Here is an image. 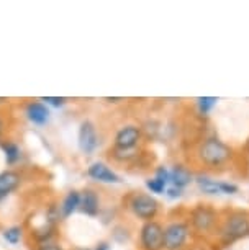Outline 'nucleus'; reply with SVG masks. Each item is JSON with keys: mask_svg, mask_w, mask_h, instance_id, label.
<instances>
[{"mask_svg": "<svg viewBox=\"0 0 249 250\" xmlns=\"http://www.w3.org/2000/svg\"><path fill=\"white\" fill-rule=\"evenodd\" d=\"M222 213L208 203H199L189 209L187 221L194 232V237H211L217 234Z\"/></svg>", "mask_w": 249, "mask_h": 250, "instance_id": "nucleus-3", "label": "nucleus"}, {"mask_svg": "<svg viewBox=\"0 0 249 250\" xmlns=\"http://www.w3.org/2000/svg\"><path fill=\"white\" fill-rule=\"evenodd\" d=\"M166 195L171 198V200H177V198H181L182 195H184V190H181V188H176V187H167L166 190Z\"/></svg>", "mask_w": 249, "mask_h": 250, "instance_id": "nucleus-23", "label": "nucleus"}, {"mask_svg": "<svg viewBox=\"0 0 249 250\" xmlns=\"http://www.w3.org/2000/svg\"><path fill=\"white\" fill-rule=\"evenodd\" d=\"M79 209L87 216H97L100 211V198L93 190H86L81 193V206Z\"/></svg>", "mask_w": 249, "mask_h": 250, "instance_id": "nucleus-12", "label": "nucleus"}, {"mask_svg": "<svg viewBox=\"0 0 249 250\" xmlns=\"http://www.w3.org/2000/svg\"><path fill=\"white\" fill-rule=\"evenodd\" d=\"M146 188L151 193H156V195H164L167 190V185L161 180H158L156 177L149 178V180H146Z\"/></svg>", "mask_w": 249, "mask_h": 250, "instance_id": "nucleus-19", "label": "nucleus"}, {"mask_svg": "<svg viewBox=\"0 0 249 250\" xmlns=\"http://www.w3.org/2000/svg\"><path fill=\"white\" fill-rule=\"evenodd\" d=\"M154 177L158 178V180L164 182L166 185H171V170H167L164 165H159L156 168V172H154Z\"/></svg>", "mask_w": 249, "mask_h": 250, "instance_id": "nucleus-20", "label": "nucleus"}, {"mask_svg": "<svg viewBox=\"0 0 249 250\" xmlns=\"http://www.w3.org/2000/svg\"><path fill=\"white\" fill-rule=\"evenodd\" d=\"M79 206H81V193L76 191V190L69 191L59 206L61 218H64V219L69 218L70 214L76 213V211L79 209Z\"/></svg>", "mask_w": 249, "mask_h": 250, "instance_id": "nucleus-15", "label": "nucleus"}, {"mask_svg": "<svg viewBox=\"0 0 249 250\" xmlns=\"http://www.w3.org/2000/svg\"><path fill=\"white\" fill-rule=\"evenodd\" d=\"M2 149H3V152H5V160H7L8 165H13V164H17L18 160H20L22 150L15 143H10V141L2 143Z\"/></svg>", "mask_w": 249, "mask_h": 250, "instance_id": "nucleus-16", "label": "nucleus"}, {"mask_svg": "<svg viewBox=\"0 0 249 250\" xmlns=\"http://www.w3.org/2000/svg\"><path fill=\"white\" fill-rule=\"evenodd\" d=\"M36 250H64L63 247H61L59 244L56 242H51V240H48V242H41L38 245V249Z\"/></svg>", "mask_w": 249, "mask_h": 250, "instance_id": "nucleus-24", "label": "nucleus"}, {"mask_svg": "<svg viewBox=\"0 0 249 250\" xmlns=\"http://www.w3.org/2000/svg\"><path fill=\"white\" fill-rule=\"evenodd\" d=\"M239 191V187L234 185L231 182H223L222 180V195H236Z\"/></svg>", "mask_w": 249, "mask_h": 250, "instance_id": "nucleus-21", "label": "nucleus"}, {"mask_svg": "<svg viewBox=\"0 0 249 250\" xmlns=\"http://www.w3.org/2000/svg\"><path fill=\"white\" fill-rule=\"evenodd\" d=\"M215 237L226 247L238 240L249 237V213L243 209H226L222 213Z\"/></svg>", "mask_w": 249, "mask_h": 250, "instance_id": "nucleus-2", "label": "nucleus"}, {"mask_svg": "<svg viewBox=\"0 0 249 250\" xmlns=\"http://www.w3.org/2000/svg\"><path fill=\"white\" fill-rule=\"evenodd\" d=\"M244 150H246V152H249V138L246 139V144H244Z\"/></svg>", "mask_w": 249, "mask_h": 250, "instance_id": "nucleus-29", "label": "nucleus"}, {"mask_svg": "<svg viewBox=\"0 0 249 250\" xmlns=\"http://www.w3.org/2000/svg\"><path fill=\"white\" fill-rule=\"evenodd\" d=\"M195 183L205 195H222V180H215L205 173H199L195 175Z\"/></svg>", "mask_w": 249, "mask_h": 250, "instance_id": "nucleus-14", "label": "nucleus"}, {"mask_svg": "<svg viewBox=\"0 0 249 250\" xmlns=\"http://www.w3.org/2000/svg\"><path fill=\"white\" fill-rule=\"evenodd\" d=\"M192 239L194 232L187 218L169 219L164 226V250H185Z\"/></svg>", "mask_w": 249, "mask_h": 250, "instance_id": "nucleus-4", "label": "nucleus"}, {"mask_svg": "<svg viewBox=\"0 0 249 250\" xmlns=\"http://www.w3.org/2000/svg\"><path fill=\"white\" fill-rule=\"evenodd\" d=\"M141 139H143V129L136 125H126L116 131L113 147L121 150H135L139 147Z\"/></svg>", "mask_w": 249, "mask_h": 250, "instance_id": "nucleus-7", "label": "nucleus"}, {"mask_svg": "<svg viewBox=\"0 0 249 250\" xmlns=\"http://www.w3.org/2000/svg\"><path fill=\"white\" fill-rule=\"evenodd\" d=\"M195 160L206 170H225L236 159V150L217 136H206L195 149Z\"/></svg>", "mask_w": 249, "mask_h": 250, "instance_id": "nucleus-1", "label": "nucleus"}, {"mask_svg": "<svg viewBox=\"0 0 249 250\" xmlns=\"http://www.w3.org/2000/svg\"><path fill=\"white\" fill-rule=\"evenodd\" d=\"M22 183L20 173L15 170H5L0 173V200L15 191Z\"/></svg>", "mask_w": 249, "mask_h": 250, "instance_id": "nucleus-11", "label": "nucleus"}, {"mask_svg": "<svg viewBox=\"0 0 249 250\" xmlns=\"http://www.w3.org/2000/svg\"><path fill=\"white\" fill-rule=\"evenodd\" d=\"M192 182H195V177L194 173L189 167H185V165H174L172 170H171V185L176 187V188H181V190H184L185 187H189Z\"/></svg>", "mask_w": 249, "mask_h": 250, "instance_id": "nucleus-10", "label": "nucleus"}, {"mask_svg": "<svg viewBox=\"0 0 249 250\" xmlns=\"http://www.w3.org/2000/svg\"><path fill=\"white\" fill-rule=\"evenodd\" d=\"M103 100L109 102V103H118V102H125V98H109V97H105Z\"/></svg>", "mask_w": 249, "mask_h": 250, "instance_id": "nucleus-25", "label": "nucleus"}, {"mask_svg": "<svg viewBox=\"0 0 249 250\" xmlns=\"http://www.w3.org/2000/svg\"><path fill=\"white\" fill-rule=\"evenodd\" d=\"M3 129H5V125H3V120H2V116H0V134L3 133Z\"/></svg>", "mask_w": 249, "mask_h": 250, "instance_id": "nucleus-27", "label": "nucleus"}, {"mask_svg": "<svg viewBox=\"0 0 249 250\" xmlns=\"http://www.w3.org/2000/svg\"><path fill=\"white\" fill-rule=\"evenodd\" d=\"M22 234H23V229L20 226H13V228H8L3 230V239H5L8 244L15 245L22 240Z\"/></svg>", "mask_w": 249, "mask_h": 250, "instance_id": "nucleus-18", "label": "nucleus"}, {"mask_svg": "<svg viewBox=\"0 0 249 250\" xmlns=\"http://www.w3.org/2000/svg\"><path fill=\"white\" fill-rule=\"evenodd\" d=\"M128 208L133 213L135 218H138L143 223H149V221H156L161 211V205L154 196L148 195V193H133L128 198Z\"/></svg>", "mask_w": 249, "mask_h": 250, "instance_id": "nucleus-5", "label": "nucleus"}, {"mask_svg": "<svg viewBox=\"0 0 249 250\" xmlns=\"http://www.w3.org/2000/svg\"><path fill=\"white\" fill-rule=\"evenodd\" d=\"M141 250H164V226L159 221L143 223L139 229Z\"/></svg>", "mask_w": 249, "mask_h": 250, "instance_id": "nucleus-6", "label": "nucleus"}, {"mask_svg": "<svg viewBox=\"0 0 249 250\" xmlns=\"http://www.w3.org/2000/svg\"><path fill=\"white\" fill-rule=\"evenodd\" d=\"M98 146L97 128L92 121H84L79 129V147L84 154H92Z\"/></svg>", "mask_w": 249, "mask_h": 250, "instance_id": "nucleus-8", "label": "nucleus"}, {"mask_svg": "<svg viewBox=\"0 0 249 250\" xmlns=\"http://www.w3.org/2000/svg\"><path fill=\"white\" fill-rule=\"evenodd\" d=\"M26 116L28 120L31 123H35V125H46L49 120V111L48 108H46L45 103L41 102H30L26 105Z\"/></svg>", "mask_w": 249, "mask_h": 250, "instance_id": "nucleus-13", "label": "nucleus"}, {"mask_svg": "<svg viewBox=\"0 0 249 250\" xmlns=\"http://www.w3.org/2000/svg\"><path fill=\"white\" fill-rule=\"evenodd\" d=\"M76 250H91V249H76Z\"/></svg>", "mask_w": 249, "mask_h": 250, "instance_id": "nucleus-30", "label": "nucleus"}, {"mask_svg": "<svg viewBox=\"0 0 249 250\" xmlns=\"http://www.w3.org/2000/svg\"><path fill=\"white\" fill-rule=\"evenodd\" d=\"M95 250H109V245H107V244H100Z\"/></svg>", "mask_w": 249, "mask_h": 250, "instance_id": "nucleus-26", "label": "nucleus"}, {"mask_svg": "<svg viewBox=\"0 0 249 250\" xmlns=\"http://www.w3.org/2000/svg\"><path fill=\"white\" fill-rule=\"evenodd\" d=\"M40 102H43L45 105H53V106H61L66 103V98L64 97H43L40 98Z\"/></svg>", "mask_w": 249, "mask_h": 250, "instance_id": "nucleus-22", "label": "nucleus"}, {"mask_svg": "<svg viewBox=\"0 0 249 250\" xmlns=\"http://www.w3.org/2000/svg\"><path fill=\"white\" fill-rule=\"evenodd\" d=\"M195 103H197V110H199L200 115L206 116L215 106H217L218 98L217 97H199L195 100Z\"/></svg>", "mask_w": 249, "mask_h": 250, "instance_id": "nucleus-17", "label": "nucleus"}, {"mask_svg": "<svg viewBox=\"0 0 249 250\" xmlns=\"http://www.w3.org/2000/svg\"><path fill=\"white\" fill-rule=\"evenodd\" d=\"M87 175L102 183H120V177L103 162H93L87 168Z\"/></svg>", "mask_w": 249, "mask_h": 250, "instance_id": "nucleus-9", "label": "nucleus"}, {"mask_svg": "<svg viewBox=\"0 0 249 250\" xmlns=\"http://www.w3.org/2000/svg\"><path fill=\"white\" fill-rule=\"evenodd\" d=\"M5 103H8V98L0 97V105H5Z\"/></svg>", "mask_w": 249, "mask_h": 250, "instance_id": "nucleus-28", "label": "nucleus"}]
</instances>
